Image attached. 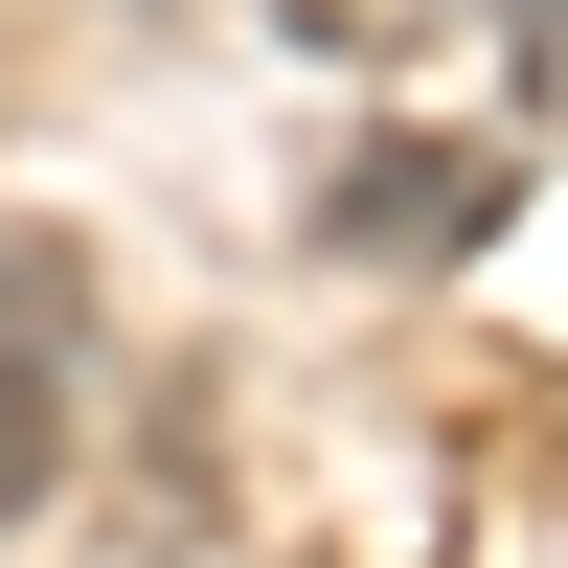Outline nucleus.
I'll list each match as a JSON object with an SVG mask.
<instances>
[{
	"mask_svg": "<svg viewBox=\"0 0 568 568\" xmlns=\"http://www.w3.org/2000/svg\"><path fill=\"white\" fill-rule=\"evenodd\" d=\"M69 455H91V251L0 227V524H45Z\"/></svg>",
	"mask_w": 568,
	"mask_h": 568,
	"instance_id": "nucleus-1",
	"label": "nucleus"
},
{
	"mask_svg": "<svg viewBox=\"0 0 568 568\" xmlns=\"http://www.w3.org/2000/svg\"><path fill=\"white\" fill-rule=\"evenodd\" d=\"M478 227H500V136H455V160H433V136H387V160H342L318 251H342V273H433V251H478Z\"/></svg>",
	"mask_w": 568,
	"mask_h": 568,
	"instance_id": "nucleus-2",
	"label": "nucleus"
},
{
	"mask_svg": "<svg viewBox=\"0 0 568 568\" xmlns=\"http://www.w3.org/2000/svg\"><path fill=\"white\" fill-rule=\"evenodd\" d=\"M296 45H342V69H387V45H433V0H273Z\"/></svg>",
	"mask_w": 568,
	"mask_h": 568,
	"instance_id": "nucleus-3",
	"label": "nucleus"
}]
</instances>
